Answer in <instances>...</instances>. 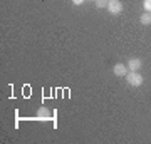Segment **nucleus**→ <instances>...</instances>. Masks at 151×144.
I'll use <instances>...</instances> for the list:
<instances>
[{
  "label": "nucleus",
  "instance_id": "obj_5",
  "mask_svg": "<svg viewBox=\"0 0 151 144\" xmlns=\"http://www.w3.org/2000/svg\"><path fill=\"white\" fill-rule=\"evenodd\" d=\"M50 116H52V112L49 111L47 107H39L37 114H35V117L37 119H49Z\"/></svg>",
  "mask_w": 151,
  "mask_h": 144
},
{
  "label": "nucleus",
  "instance_id": "obj_1",
  "mask_svg": "<svg viewBox=\"0 0 151 144\" xmlns=\"http://www.w3.org/2000/svg\"><path fill=\"white\" fill-rule=\"evenodd\" d=\"M126 80H128V84L133 85V87H139V85H143V75L139 74V72H134V70H129L128 74H126Z\"/></svg>",
  "mask_w": 151,
  "mask_h": 144
},
{
  "label": "nucleus",
  "instance_id": "obj_3",
  "mask_svg": "<svg viewBox=\"0 0 151 144\" xmlns=\"http://www.w3.org/2000/svg\"><path fill=\"white\" fill-rule=\"evenodd\" d=\"M128 65H124V64H114V67H113V72H114V75H118V77H124V75L128 74Z\"/></svg>",
  "mask_w": 151,
  "mask_h": 144
},
{
  "label": "nucleus",
  "instance_id": "obj_6",
  "mask_svg": "<svg viewBox=\"0 0 151 144\" xmlns=\"http://www.w3.org/2000/svg\"><path fill=\"white\" fill-rule=\"evenodd\" d=\"M139 22L143 24V25H151V14H150V12L143 14V15L139 17Z\"/></svg>",
  "mask_w": 151,
  "mask_h": 144
},
{
  "label": "nucleus",
  "instance_id": "obj_7",
  "mask_svg": "<svg viewBox=\"0 0 151 144\" xmlns=\"http://www.w3.org/2000/svg\"><path fill=\"white\" fill-rule=\"evenodd\" d=\"M109 0H96V7L97 9H108Z\"/></svg>",
  "mask_w": 151,
  "mask_h": 144
},
{
  "label": "nucleus",
  "instance_id": "obj_4",
  "mask_svg": "<svg viewBox=\"0 0 151 144\" xmlns=\"http://www.w3.org/2000/svg\"><path fill=\"white\" fill-rule=\"evenodd\" d=\"M141 65H143L141 59H138V57H133V59H129V62H128V69H129V70H134V72H139Z\"/></svg>",
  "mask_w": 151,
  "mask_h": 144
},
{
  "label": "nucleus",
  "instance_id": "obj_8",
  "mask_svg": "<svg viewBox=\"0 0 151 144\" xmlns=\"http://www.w3.org/2000/svg\"><path fill=\"white\" fill-rule=\"evenodd\" d=\"M143 7H145L146 12H150L151 14V0H143Z\"/></svg>",
  "mask_w": 151,
  "mask_h": 144
},
{
  "label": "nucleus",
  "instance_id": "obj_2",
  "mask_svg": "<svg viewBox=\"0 0 151 144\" xmlns=\"http://www.w3.org/2000/svg\"><path fill=\"white\" fill-rule=\"evenodd\" d=\"M108 12L111 15H119V14L123 12V4H121V0H109Z\"/></svg>",
  "mask_w": 151,
  "mask_h": 144
},
{
  "label": "nucleus",
  "instance_id": "obj_9",
  "mask_svg": "<svg viewBox=\"0 0 151 144\" xmlns=\"http://www.w3.org/2000/svg\"><path fill=\"white\" fill-rule=\"evenodd\" d=\"M84 2H86V0H72V4H74V5H82Z\"/></svg>",
  "mask_w": 151,
  "mask_h": 144
}]
</instances>
